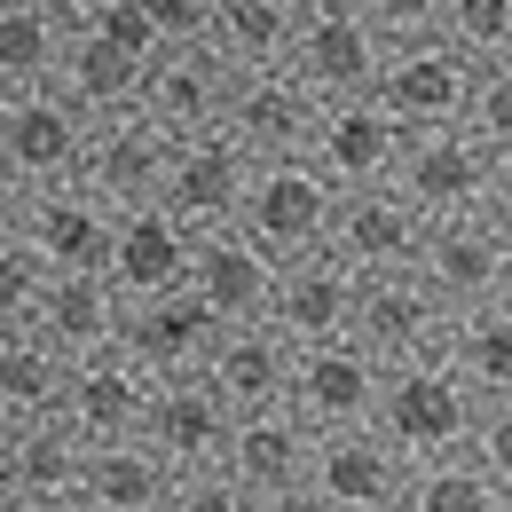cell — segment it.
<instances>
[{
  "label": "cell",
  "instance_id": "16",
  "mask_svg": "<svg viewBox=\"0 0 512 512\" xmlns=\"http://www.w3.org/2000/svg\"><path fill=\"white\" fill-rule=\"evenodd\" d=\"M150 394H158V371H150L134 347H95V355L71 363L64 418L87 442H134L142 418H150Z\"/></svg>",
  "mask_w": 512,
  "mask_h": 512
},
{
  "label": "cell",
  "instance_id": "40",
  "mask_svg": "<svg viewBox=\"0 0 512 512\" xmlns=\"http://www.w3.org/2000/svg\"><path fill=\"white\" fill-rule=\"evenodd\" d=\"M371 8V24H379L386 40H410V32H442L449 0H363Z\"/></svg>",
  "mask_w": 512,
  "mask_h": 512
},
{
  "label": "cell",
  "instance_id": "4",
  "mask_svg": "<svg viewBox=\"0 0 512 512\" xmlns=\"http://www.w3.org/2000/svg\"><path fill=\"white\" fill-rule=\"evenodd\" d=\"M473 79H481V56H465L449 32H410V40L386 48V71H379L371 95L410 134H426V127H465Z\"/></svg>",
  "mask_w": 512,
  "mask_h": 512
},
{
  "label": "cell",
  "instance_id": "19",
  "mask_svg": "<svg viewBox=\"0 0 512 512\" xmlns=\"http://www.w3.org/2000/svg\"><path fill=\"white\" fill-rule=\"evenodd\" d=\"M253 150L237 142L229 127H205V134H182L174 150V174H166V205L190 221V229H221L245 213V190H253Z\"/></svg>",
  "mask_w": 512,
  "mask_h": 512
},
{
  "label": "cell",
  "instance_id": "42",
  "mask_svg": "<svg viewBox=\"0 0 512 512\" xmlns=\"http://www.w3.org/2000/svg\"><path fill=\"white\" fill-rule=\"evenodd\" d=\"M481 213L512 237V158H497V182H489V205H481Z\"/></svg>",
  "mask_w": 512,
  "mask_h": 512
},
{
  "label": "cell",
  "instance_id": "38",
  "mask_svg": "<svg viewBox=\"0 0 512 512\" xmlns=\"http://www.w3.org/2000/svg\"><path fill=\"white\" fill-rule=\"evenodd\" d=\"M473 457L497 473V489H505V512H512V394L497 402H481V426H473Z\"/></svg>",
  "mask_w": 512,
  "mask_h": 512
},
{
  "label": "cell",
  "instance_id": "32",
  "mask_svg": "<svg viewBox=\"0 0 512 512\" xmlns=\"http://www.w3.org/2000/svg\"><path fill=\"white\" fill-rule=\"evenodd\" d=\"M300 8H308V0H221V8H213V48H221L237 71H253V64H292Z\"/></svg>",
  "mask_w": 512,
  "mask_h": 512
},
{
  "label": "cell",
  "instance_id": "9",
  "mask_svg": "<svg viewBox=\"0 0 512 512\" xmlns=\"http://www.w3.org/2000/svg\"><path fill=\"white\" fill-rule=\"evenodd\" d=\"M394 182H402V197H410L426 221L481 213V205H489V182H497V150L473 127H426V134H410Z\"/></svg>",
  "mask_w": 512,
  "mask_h": 512
},
{
  "label": "cell",
  "instance_id": "26",
  "mask_svg": "<svg viewBox=\"0 0 512 512\" xmlns=\"http://www.w3.org/2000/svg\"><path fill=\"white\" fill-rule=\"evenodd\" d=\"M190 253H197V229L166 197L127 205V213H119V245H111V284H119L127 300L174 292V284H190Z\"/></svg>",
  "mask_w": 512,
  "mask_h": 512
},
{
  "label": "cell",
  "instance_id": "10",
  "mask_svg": "<svg viewBox=\"0 0 512 512\" xmlns=\"http://www.w3.org/2000/svg\"><path fill=\"white\" fill-rule=\"evenodd\" d=\"M449 316H457V308H449L418 268H379V276H363L355 339H363L379 363H418V355H442L449 347Z\"/></svg>",
  "mask_w": 512,
  "mask_h": 512
},
{
  "label": "cell",
  "instance_id": "45",
  "mask_svg": "<svg viewBox=\"0 0 512 512\" xmlns=\"http://www.w3.org/2000/svg\"><path fill=\"white\" fill-rule=\"evenodd\" d=\"M0 103H8V87H0Z\"/></svg>",
  "mask_w": 512,
  "mask_h": 512
},
{
  "label": "cell",
  "instance_id": "24",
  "mask_svg": "<svg viewBox=\"0 0 512 512\" xmlns=\"http://www.w3.org/2000/svg\"><path fill=\"white\" fill-rule=\"evenodd\" d=\"M292 371H300V347H292L276 323H229V331L213 339V355H205V379H213V394H221L237 418L292 402Z\"/></svg>",
  "mask_w": 512,
  "mask_h": 512
},
{
  "label": "cell",
  "instance_id": "17",
  "mask_svg": "<svg viewBox=\"0 0 512 512\" xmlns=\"http://www.w3.org/2000/svg\"><path fill=\"white\" fill-rule=\"evenodd\" d=\"M418 276L442 292L449 308L505 300V284H512V237L489 221V213H449V221H434V229H426Z\"/></svg>",
  "mask_w": 512,
  "mask_h": 512
},
{
  "label": "cell",
  "instance_id": "36",
  "mask_svg": "<svg viewBox=\"0 0 512 512\" xmlns=\"http://www.w3.org/2000/svg\"><path fill=\"white\" fill-rule=\"evenodd\" d=\"M465 127L481 134L497 158H512V56H489L473 79V103H465Z\"/></svg>",
  "mask_w": 512,
  "mask_h": 512
},
{
  "label": "cell",
  "instance_id": "12",
  "mask_svg": "<svg viewBox=\"0 0 512 512\" xmlns=\"http://www.w3.org/2000/svg\"><path fill=\"white\" fill-rule=\"evenodd\" d=\"M87 434L64 410L8 426V497L16 512H87Z\"/></svg>",
  "mask_w": 512,
  "mask_h": 512
},
{
  "label": "cell",
  "instance_id": "25",
  "mask_svg": "<svg viewBox=\"0 0 512 512\" xmlns=\"http://www.w3.org/2000/svg\"><path fill=\"white\" fill-rule=\"evenodd\" d=\"M221 331H229V323L213 316L190 284H174V292L127 300L119 347H134V355H142L158 379H174V371H205V355H213V339H221Z\"/></svg>",
  "mask_w": 512,
  "mask_h": 512
},
{
  "label": "cell",
  "instance_id": "33",
  "mask_svg": "<svg viewBox=\"0 0 512 512\" xmlns=\"http://www.w3.org/2000/svg\"><path fill=\"white\" fill-rule=\"evenodd\" d=\"M449 363L481 386V402L512 394V300H481L449 316Z\"/></svg>",
  "mask_w": 512,
  "mask_h": 512
},
{
  "label": "cell",
  "instance_id": "14",
  "mask_svg": "<svg viewBox=\"0 0 512 512\" xmlns=\"http://www.w3.org/2000/svg\"><path fill=\"white\" fill-rule=\"evenodd\" d=\"M426 213L402 197V182H363V190H339V213H331V253L363 276L379 268H418L426 253Z\"/></svg>",
  "mask_w": 512,
  "mask_h": 512
},
{
  "label": "cell",
  "instance_id": "11",
  "mask_svg": "<svg viewBox=\"0 0 512 512\" xmlns=\"http://www.w3.org/2000/svg\"><path fill=\"white\" fill-rule=\"evenodd\" d=\"M174 150H182V134H166L150 111H142V103H134V111L95 119V134H87V158H79V182H87V190H103L119 213H127V205L166 197Z\"/></svg>",
  "mask_w": 512,
  "mask_h": 512
},
{
  "label": "cell",
  "instance_id": "28",
  "mask_svg": "<svg viewBox=\"0 0 512 512\" xmlns=\"http://www.w3.org/2000/svg\"><path fill=\"white\" fill-rule=\"evenodd\" d=\"M142 71H150L142 48L111 40L103 24H71V48H64V71H56V79H64L95 119H111V111H134V103H142Z\"/></svg>",
  "mask_w": 512,
  "mask_h": 512
},
{
  "label": "cell",
  "instance_id": "39",
  "mask_svg": "<svg viewBox=\"0 0 512 512\" xmlns=\"http://www.w3.org/2000/svg\"><path fill=\"white\" fill-rule=\"evenodd\" d=\"M213 8L221 0H142L158 48H182V40H213Z\"/></svg>",
  "mask_w": 512,
  "mask_h": 512
},
{
  "label": "cell",
  "instance_id": "29",
  "mask_svg": "<svg viewBox=\"0 0 512 512\" xmlns=\"http://www.w3.org/2000/svg\"><path fill=\"white\" fill-rule=\"evenodd\" d=\"M166 505H174V465L142 434L87 449V512H166Z\"/></svg>",
  "mask_w": 512,
  "mask_h": 512
},
{
  "label": "cell",
  "instance_id": "46",
  "mask_svg": "<svg viewBox=\"0 0 512 512\" xmlns=\"http://www.w3.org/2000/svg\"><path fill=\"white\" fill-rule=\"evenodd\" d=\"M308 8H323V0H308Z\"/></svg>",
  "mask_w": 512,
  "mask_h": 512
},
{
  "label": "cell",
  "instance_id": "5",
  "mask_svg": "<svg viewBox=\"0 0 512 512\" xmlns=\"http://www.w3.org/2000/svg\"><path fill=\"white\" fill-rule=\"evenodd\" d=\"M87 134H95V111L64 79L8 87V103H0V158L16 174H32V182H71L79 158H87Z\"/></svg>",
  "mask_w": 512,
  "mask_h": 512
},
{
  "label": "cell",
  "instance_id": "37",
  "mask_svg": "<svg viewBox=\"0 0 512 512\" xmlns=\"http://www.w3.org/2000/svg\"><path fill=\"white\" fill-rule=\"evenodd\" d=\"M442 32L465 48V56H512V0H449Z\"/></svg>",
  "mask_w": 512,
  "mask_h": 512
},
{
  "label": "cell",
  "instance_id": "27",
  "mask_svg": "<svg viewBox=\"0 0 512 512\" xmlns=\"http://www.w3.org/2000/svg\"><path fill=\"white\" fill-rule=\"evenodd\" d=\"M119 323H127V292H119L103 268H56L48 292H40L32 331L56 339L71 363H79V355H95V347H119Z\"/></svg>",
  "mask_w": 512,
  "mask_h": 512
},
{
  "label": "cell",
  "instance_id": "35",
  "mask_svg": "<svg viewBox=\"0 0 512 512\" xmlns=\"http://www.w3.org/2000/svg\"><path fill=\"white\" fill-rule=\"evenodd\" d=\"M48 260L32 237H0V331H24V323L40 316V292H48Z\"/></svg>",
  "mask_w": 512,
  "mask_h": 512
},
{
  "label": "cell",
  "instance_id": "21",
  "mask_svg": "<svg viewBox=\"0 0 512 512\" xmlns=\"http://www.w3.org/2000/svg\"><path fill=\"white\" fill-rule=\"evenodd\" d=\"M355 300H363V268L316 245V253H292L284 260V284H276V331L292 347H323V339H347L355 331Z\"/></svg>",
  "mask_w": 512,
  "mask_h": 512
},
{
  "label": "cell",
  "instance_id": "13",
  "mask_svg": "<svg viewBox=\"0 0 512 512\" xmlns=\"http://www.w3.org/2000/svg\"><path fill=\"white\" fill-rule=\"evenodd\" d=\"M316 119H323V95H316V87H308L292 64H253V71H237L229 111H221V127L237 134L253 158L308 150V142H316Z\"/></svg>",
  "mask_w": 512,
  "mask_h": 512
},
{
  "label": "cell",
  "instance_id": "2",
  "mask_svg": "<svg viewBox=\"0 0 512 512\" xmlns=\"http://www.w3.org/2000/svg\"><path fill=\"white\" fill-rule=\"evenodd\" d=\"M410 473H418V457L394 442L379 418L331 426V434H316L308 505H323V512H410Z\"/></svg>",
  "mask_w": 512,
  "mask_h": 512
},
{
  "label": "cell",
  "instance_id": "6",
  "mask_svg": "<svg viewBox=\"0 0 512 512\" xmlns=\"http://www.w3.org/2000/svg\"><path fill=\"white\" fill-rule=\"evenodd\" d=\"M221 465L237 473V489H245V505H253V512L308 505V481H316V426H308L292 402L253 410V418H237Z\"/></svg>",
  "mask_w": 512,
  "mask_h": 512
},
{
  "label": "cell",
  "instance_id": "23",
  "mask_svg": "<svg viewBox=\"0 0 512 512\" xmlns=\"http://www.w3.org/2000/svg\"><path fill=\"white\" fill-rule=\"evenodd\" d=\"M24 237L40 245L48 268H103L111 276V245H119V205L103 190H87L79 174L71 182H40L32 197V221H24Z\"/></svg>",
  "mask_w": 512,
  "mask_h": 512
},
{
  "label": "cell",
  "instance_id": "7",
  "mask_svg": "<svg viewBox=\"0 0 512 512\" xmlns=\"http://www.w3.org/2000/svg\"><path fill=\"white\" fill-rule=\"evenodd\" d=\"M386 48H394V40L371 24L363 0H323V8H300L292 71L316 87L323 103H339V95H371V87H379Z\"/></svg>",
  "mask_w": 512,
  "mask_h": 512
},
{
  "label": "cell",
  "instance_id": "43",
  "mask_svg": "<svg viewBox=\"0 0 512 512\" xmlns=\"http://www.w3.org/2000/svg\"><path fill=\"white\" fill-rule=\"evenodd\" d=\"M56 8H64L71 24H87V16H103V8H111V0H56Z\"/></svg>",
  "mask_w": 512,
  "mask_h": 512
},
{
  "label": "cell",
  "instance_id": "47",
  "mask_svg": "<svg viewBox=\"0 0 512 512\" xmlns=\"http://www.w3.org/2000/svg\"><path fill=\"white\" fill-rule=\"evenodd\" d=\"M505 300H512V284H505Z\"/></svg>",
  "mask_w": 512,
  "mask_h": 512
},
{
  "label": "cell",
  "instance_id": "22",
  "mask_svg": "<svg viewBox=\"0 0 512 512\" xmlns=\"http://www.w3.org/2000/svg\"><path fill=\"white\" fill-rule=\"evenodd\" d=\"M379 379L386 363L347 331V339H323V347H300V371H292V410L331 434V426H363L379 410Z\"/></svg>",
  "mask_w": 512,
  "mask_h": 512
},
{
  "label": "cell",
  "instance_id": "1",
  "mask_svg": "<svg viewBox=\"0 0 512 512\" xmlns=\"http://www.w3.org/2000/svg\"><path fill=\"white\" fill-rule=\"evenodd\" d=\"M379 418L410 457H442V449H473V426H481V386L465 379L442 355H418V363H386L379 379Z\"/></svg>",
  "mask_w": 512,
  "mask_h": 512
},
{
  "label": "cell",
  "instance_id": "30",
  "mask_svg": "<svg viewBox=\"0 0 512 512\" xmlns=\"http://www.w3.org/2000/svg\"><path fill=\"white\" fill-rule=\"evenodd\" d=\"M71 16L56 0H0V87H40L64 71Z\"/></svg>",
  "mask_w": 512,
  "mask_h": 512
},
{
  "label": "cell",
  "instance_id": "44",
  "mask_svg": "<svg viewBox=\"0 0 512 512\" xmlns=\"http://www.w3.org/2000/svg\"><path fill=\"white\" fill-rule=\"evenodd\" d=\"M8 426H16V418H8V410H0V442H8Z\"/></svg>",
  "mask_w": 512,
  "mask_h": 512
},
{
  "label": "cell",
  "instance_id": "18",
  "mask_svg": "<svg viewBox=\"0 0 512 512\" xmlns=\"http://www.w3.org/2000/svg\"><path fill=\"white\" fill-rule=\"evenodd\" d=\"M229 87H237V64L213 40H182V48H158L150 56V71H142V111L166 134H205V127H221Z\"/></svg>",
  "mask_w": 512,
  "mask_h": 512
},
{
  "label": "cell",
  "instance_id": "34",
  "mask_svg": "<svg viewBox=\"0 0 512 512\" xmlns=\"http://www.w3.org/2000/svg\"><path fill=\"white\" fill-rule=\"evenodd\" d=\"M410 512H505V489L473 449H442V457H418Z\"/></svg>",
  "mask_w": 512,
  "mask_h": 512
},
{
  "label": "cell",
  "instance_id": "31",
  "mask_svg": "<svg viewBox=\"0 0 512 512\" xmlns=\"http://www.w3.org/2000/svg\"><path fill=\"white\" fill-rule=\"evenodd\" d=\"M64 386H71V355L56 339H40L32 323H24V331H0V410H8V418H48V410H64Z\"/></svg>",
  "mask_w": 512,
  "mask_h": 512
},
{
  "label": "cell",
  "instance_id": "20",
  "mask_svg": "<svg viewBox=\"0 0 512 512\" xmlns=\"http://www.w3.org/2000/svg\"><path fill=\"white\" fill-rule=\"evenodd\" d=\"M308 150L323 158V174L339 190H363V182H394V166L410 150V127L386 111L379 95H339V103H323Z\"/></svg>",
  "mask_w": 512,
  "mask_h": 512
},
{
  "label": "cell",
  "instance_id": "3",
  "mask_svg": "<svg viewBox=\"0 0 512 512\" xmlns=\"http://www.w3.org/2000/svg\"><path fill=\"white\" fill-rule=\"evenodd\" d=\"M331 213H339V182L323 174L316 150H284V158H260L253 190H245V229H253L268 253H316L331 245Z\"/></svg>",
  "mask_w": 512,
  "mask_h": 512
},
{
  "label": "cell",
  "instance_id": "8",
  "mask_svg": "<svg viewBox=\"0 0 512 512\" xmlns=\"http://www.w3.org/2000/svg\"><path fill=\"white\" fill-rule=\"evenodd\" d=\"M276 284H284V253H268L245 221L197 229L190 292H197V300H205L221 323H268V316H276Z\"/></svg>",
  "mask_w": 512,
  "mask_h": 512
},
{
  "label": "cell",
  "instance_id": "15",
  "mask_svg": "<svg viewBox=\"0 0 512 512\" xmlns=\"http://www.w3.org/2000/svg\"><path fill=\"white\" fill-rule=\"evenodd\" d=\"M229 434H237V410L213 394L205 371H174V379H158L150 418H142V442L174 465V481H182V473H205V465H221V457H229Z\"/></svg>",
  "mask_w": 512,
  "mask_h": 512
},
{
  "label": "cell",
  "instance_id": "41",
  "mask_svg": "<svg viewBox=\"0 0 512 512\" xmlns=\"http://www.w3.org/2000/svg\"><path fill=\"white\" fill-rule=\"evenodd\" d=\"M32 197H40V182H32V174H16V166L0 158V237H24V221H32Z\"/></svg>",
  "mask_w": 512,
  "mask_h": 512
}]
</instances>
